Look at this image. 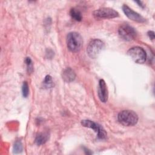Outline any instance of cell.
Instances as JSON below:
<instances>
[{
	"instance_id": "obj_1",
	"label": "cell",
	"mask_w": 155,
	"mask_h": 155,
	"mask_svg": "<svg viewBox=\"0 0 155 155\" xmlns=\"http://www.w3.org/2000/svg\"><path fill=\"white\" fill-rule=\"evenodd\" d=\"M83 44L82 38L77 32L69 33L67 36V45L68 50L72 52L79 51Z\"/></svg>"
},
{
	"instance_id": "obj_2",
	"label": "cell",
	"mask_w": 155,
	"mask_h": 155,
	"mask_svg": "<svg viewBox=\"0 0 155 155\" xmlns=\"http://www.w3.org/2000/svg\"><path fill=\"white\" fill-rule=\"evenodd\" d=\"M117 119L119 122L125 126H133L138 121V116L133 111L124 110L119 113Z\"/></svg>"
},
{
	"instance_id": "obj_3",
	"label": "cell",
	"mask_w": 155,
	"mask_h": 155,
	"mask_svg": "<svg viewBox=\"0 0 155 155\" xmlns=\"http://www.w3.org/2000/svg\"><path fill=\"white\" fill-rule=\"evenodd\" d=\"M104 48V43L100 39H94L89 42L87 48V52L91 58H95Z\"/></svg>"
},
{
	"instance_id": "obj_4",
	"label": "cell",
	"mask_w": 155,
	"mask_h": 155,
	"mask_svg": "<svg viewBox=\"0 0 155 155\" xmlns=\"http://www.w3.org/2000/svg\"><path fill=\"white\" fill-rule=\"evenodd\" d=\"M127 54L136 63L143 64L145 62L147 54L145 50L139 47H134L130 48Z\"/></svg>"
},
{
	"instance_id": "obj_5",
	"label": "cell",
	"mask_w": 155,
	"mask_h": 155,
	"mask_svg": "<svg viewBox=\"0 0 155 155\" xmlns=\"http://www.w3.org/2000/svg\"><path fill=\"white\" fill-rule=\"evenodd\" d=\"M119 35L125 41H130L134 39L136 36V31L133 27L128 24H123L120 25L118 30Z\"/></svg>"
},
{
	"instance_id": "obj_6",
	"label": "cell",
	"mask_w": 155,
	"mask_h": 155,
	"mask_svg": "<svg viewBox=\"0 0 155 155\" xmlns=\"http://www.w3.org/2000/svg\"><path fill=\"white\" fill-rule=\"evenodd\" d=\"M93 16L96 19H111L119 16L117 12L111 8H101L93 12Z\"/></svg>"
},
{
	"instance_id": "obj_7",
	"label": "cell",
	"mask_w": 155,
	"mask_h": 155,
	"mask_svg": "<svg viewBox=\"0 0 155 155\" xmlns=\"http://www.w3.org/2000/svg\"><path fill=\"white\" fill-rule=\"evenodd\" d=\"M81 124L85 127L93 129L97 134V137L101 139H105L107 137V133L102 126L90 120H82Z\"/></svg>"
},
{
	"instance_id": "obj_8",
	"label": "cell",
	"mask_w": 155,
	"mask_h": 155,
	"mask_svg": "<svg viewBox=\"0 0 155 155\" xmlns=\"http://www.w3.org/2000/svg\"><path fill=\"white\" fill-rule=\"evenodd\" d=\"M122 10L125 14V15L132 21H134L135 22H139V23L144 22L145 21V19L142 16H141L137 12H135L134 11H133L131 8H130L127 5H124L122 6Z\"/></svg>"
},
{
	"instance_id": "obj_9",
	"label": "cell",
	"mask_w": 155,
	"mask_h": 155,
	"mask_svg": "<svg viewBox=\"0 0 155 155\" xmlns=\"http://www.w3.org/2000/svg\"><path fill=\"white\" fill-rule=\"evenodd\" d=\"M97 94L100 101L102 102H106L108 100V90L107 85L103 79H101L99 82Z\"/></svg>"
},
{
	"instance_id": "obj_10",
	"label": "cell",
	"mask_w": 155,
	"mask_h": 155,
	"mask_svg": "<svg viewBox=\"0 0 155 155\" xmlns=\"http://www.w3.org/2000/svg\"><path fill=\"white\" fill-rule=\"evenodd\" d=\"M62 77L63 80L66 82H70L74 80L76 78V74L71 68L68 67L65 68L62 73Z\"/></svg>"
},
{
	"instance_id": "obj_11",
	"label": "cell",
	"mask_w": 155,
	"mask_h": 155,
	"mask_svg": "<svg viewBox=\"0 0 155 155\" xmlns=\"http://www.w3.org/2000/svg\"><path fill=\"white\" fill-rule=\"evenodd\" d=\"M48 134L46 133H39L35 138V143L38 145H41L46 142L48 139Z\"/></svg>"
},
{
	"instance_id": "obj_12",
	"label": "cell",
	"mask_w": 155,
	"mask_h": 155,
	"mask_svg": "<svg viewBox=\"0 0 155 155\" xmlns=\"http://www.w3.org/2000/svg\"><path fill=\"white\" fill-rule=\"evenodd\" d=\"M70 15L71 18L76 21H81L82 19L81 12L76 8H71L70 12Z\"/></svg>"
},
{
	"instance_id": "obj_13",
	"label": "cell",
	"mask_w": 155,
	"mask_h": 155,
	"mask_svg": "<svg viewBox=\"0 0 155 155\" xmlns=\"http://www.w3.org/2000/svg\"><path fill=\"white\" fill-rule=\"evenodd\" d=\"M22 150V145L20 141H17L15 142L13 147V152L15 153H21Z\"/></svg>"
},
{
	"instance_id": "obj_14",
	"label": "cell",
	"mask_w": 155,
	"mask_h": 155,
	"mask_svg": "<svg viewBox=\"0 0 155 155\" xmlns=\"http://www.w3.org/2000/svg\"><path fill=\"white\" fill-rule=\"evenodd\" d=\"M25 62L27 65V71L28 73H31L33 70V65L32 63V61L30 58H26L25 59Z\"/></svg>"
},
{
	"instance_id": "obj_15",
	"label": "cell",
	"mask_w": 155,
	"mask_h": 155,
	"mask_svg": "<svg viewBox=\"0 0 155 155\" xmlns=\"http://www.w3.org/2000/svg\"><path fill=\"white\" fill-rule=\"evenodd\" d=\"M44 84L47 87H51L53 85V81H52V78L50 75H47L45 77L44 81Z\"/></svg>"
},
{
	"instance_id": "obj_16",
	"label": "cell",
	"mask_w": 155,
	"mask_h": 155,
	"mask_svg": "<svg viewBox=\"0 0 155 155\" xmlns=\"http://www.w3.org/2000/svg\"><path fill=\"white\" fill-rule=\"evenodd\" d=\"M22 94L23 96L25 97H27L29 93V89H28V85L27 82H24L22 85Z\"/></svg>"
},
{
	"instance_id": "obj_17",
	"label": "cell",
	"mask_w": 155,
	"mask_h": 155,
	"mask_svg": "<svg viewBox=\"0 0 155 155\" xmlns=\"http://www.w3.org/2000/svg\"><path fill=\"white\" fill-rule=\"evenodd\" d=\"M148 36H149V38L151 39H154V31H149L148 32Z\"/></svg>"
},
{
	"instance_id": "obj_18",
	"label": "cell",
	"mask_w": 155,
	"mask_h": 155,
	"mask_svg": "<svg viewBox=\"0 0 155 155\" xmlns=\"http://www.w3.org/2000/svg\"><path fill=\"white\" fill-rule=\"evenodd\" d=\"M136 2L137 3V4H139V5L141 7H144V5L142 4V2H141V1H136Z\"/></svg>"
}]
</instances>
